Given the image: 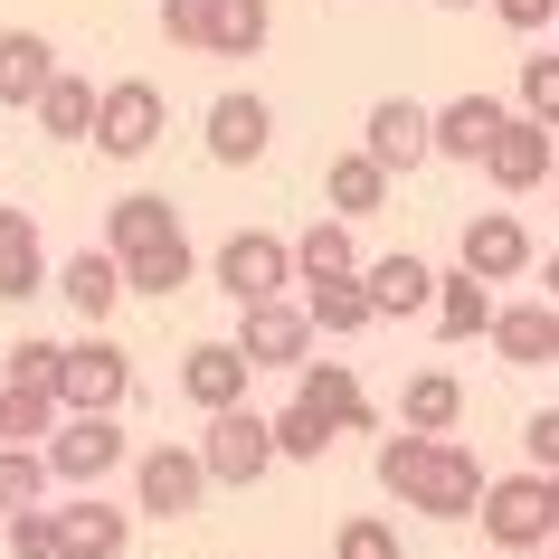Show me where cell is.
I'll return each instance as SVG.
<instances>
[{
  "label": "cell",
  "instance_id": "obj_24",
  "mask_svg": "<svg viewBox=\"0 0 559 559\" xmlns=\"http://www.w3.org/2000/svg\"><path fill=\"white\" fill-rule=\"evenodd\" d=\"M304 313H313V332L352 342L380 323V295H370V275H323V285H304Z\"/></svg>",
  "mask_w": 559,
  "mask_h": 559
},
{
  "label": "cell",
  "instance_id": "obj_32",
  "mask_svg": "<svg viewBox=\"0 0 559 559\" xmlns=\"http://www.w3.org/2000/svg\"><path fill=\"white\" fill-rule=\"evenodd\" d=\"M190 275H200L190 237H171V247H143V257H123V285H133V295H162V304H171Z\"/></svg>",
  "mask_w": 559,
  "mask_h": 559
},
{
  "label": "cell",
  "instance_id": "obj_19",
  "mask_svg": "<svg viewBox=\"0 0 559 559\" xmlns=\"http://www.w3.org/2000/svg\"><path fill=\"white\" fill-rule=\"evenodd\" d=\"M389 190H399V171H389L370 143L342 152V162H323V200H332V218H370V209H389Z\"/></svg>",
  "mask_w": 559,
  "mask_h": 559
},
{
  "label": "cell",
  "instance_id": "obj_5",
  "mask_svg": "<svg viewBox=\"0 0 559 559\" xmlns=\"http://www.w3.org/2000/svg\"><path fill=\"white\" fill-rule=\"evenodd\" d=\"M48 465H58V484H105L115 465H133L123 408H67V427L48 437Z\"/></svg>",
  "mask_w": 559,
  "mask_h": 559
},
{
  "label": "cell",
  "instance_id": "obj_44",
  "mask_svg": "<svg viewBox=\"0 0 559 559\" xmlns=\"http://www.w3.org/2000/svg\"><path fill=\"white\" fill-rule=\"evenodd\" d=\"M437 10H474V0H437Z\"/></svg>",
  "mask_w": 559,
  "mask_h": 559
},
{
  "label": "cell",
  "instance_id": "obj_6",
  "mask_svg": "<svg viewBox=\"0 0 559 559\" xmlns=\"http://www.w3.org/2000/svg\"><path fill=\"white\" fill-rule=\"evenodd\" d=\"M200 455H209V474H218V484H237V493H247V484H265V465H285V445H275V417H257L247 399L209 417Z\"/></svg>",
  "mask_w": 559,
  "mask_h": 559
},
{
  "label": "cell",
  "instance_id": "obj_25",
  "mask_svg": "<svg viewBox=\"0 0 559 559\" xmlns=\"http://www.w3.org/2000/svg\"><path fill=\"white\" fill-rule=\"evenodd\" d=\"M550 332H559V304L550 295H540V304H502V313H493L502 370H540V360H550Z\"/></svg>",
  "mask_w": 559,
  "mask_h": 559
},
{
  "label": "cell",
  "instance_id": "obj_34",
  "mask_svg": "<svg viewBox=\"0 0 559 559\" xmlns=\"http://www.w3.org/2000/svg\"><path fill=\"white\" fill-rule=\"evenodd\" d=\"M332 437H342V427H332V417L313 408V399H295V408L275 417V445H285V465H323V455H332Z\"/></svg>",
  "mask_w": 559,
  "mask_h": 559
},
{
  "label": "cell",
  "instance_id": "obj_9",
  "mask_svg": "<svg viewBox=\"0 0 559 559\" xmlns=\"http://www.w3.org/2000/svg\"><path fill=\"white\" fill-rule=\"evenodd\" d=\"M200 143H209L218 171H247V162H265V143H275V105L247 95V86H228V95L200 115Z\"/></svg>",
  "mask_w": 559,
  "mask_h": 559
},
{
  "label": "cell",
  "instance_id": "obj_28",
  "mask_svg": "<svg viewBox=\"0 0 559 559\" xmlns=\"http://www.w3.org/2000/svg\"><path fill=\"white\" fill-rule=\"evenodd\" d=\"M67 427V399L58 389H29V380H0V445H38Z\"/></svg>",
  "mask_w": 559,
  "mask_h": 559
},
{
  "label": "cell",
  "instance_id": "obj_10",
  "mask_svg": "<svg viewBox=\"0 0 559 559\" xmlns=\"http://www.w3.org/2000/svg\"><path fill=\"white\" fill-rule=\"evenodd\" d=\"M237 352L257 360V370H304L313 360V313L304 304H237Z\"/></svg>",
  "mask_w": 559,
  "mask_h": 559
},
{
  "label": "cell",
  "instance_id": "obj_1",
  "mask_svg": "<svg viewBox=\"0 0 559 559\" xmlns=\"http://www.w3.org/2000/svg\"><path fill=\"white\" fill-rule=\"evenodd\" d=\"M380 493H399L408 512H427V522H474L484 512V493H493V474L474 465V445L455 437H417V427H399V437H380Z\"/></svg>",
  "mask_w": 559,
  "mask_h": 559
},
{
  "label": "cell",
  "instance_id": "obj_12",
  "mask_svg": "<svg viewBox=\"0 0 559 559\" xmlns=\"http://www.w3.org/2000/svg\"><path fill=\"white\" fill-rule=\"evenodd\" d=\"M360 143L380 152L389 171H417V162H437V105H417V95H380L370 123H360Z\"/></svg>",
  "mask_w": 559,
  "mask_h": 559
},
{
  "label": "cell",
  "instance_id": "obj_42",
  "mask_svg": "<svg viewBox=\"0 0 559 559\" xmlns=\"http://www.w3.org/2000/svg\"><path fill=\"white\" fill-rule=\"evenodd\" d=\"M540 285H550V304H559V247H550V265H540Z\"/></svg>",
  "mask_w": 559,
  "mask_h": 559
},
{
  "label": "cell",
  "instance_id": "obj_38",
  "mask_svg": "<svg viewBox=\"0 0 559 559\" xmlns=\"http://www.w3.org/2000/svg\"><path fill=\"white\" fill-rule=\"evenodd\" d=\"M522 115L559 133V58H550V48H540V58H522Z\"/></svg>",
  "mask_w": 559,
  "mask_h": 559
},
{
  "label": "cell",
  "instance_id": "obj_3",
  "mask_svg": "<svg viewBox=\"0 0 559 559\" xmlns=\"http://www.w3.org/2000/svg\"><path fill=\"white\" fill-rule=\"evenodd\" d=\"M484 540L493 550H550L559 540V512H550V474L531 465V474H493V493H484Z\"/></svg>",
  "mask_w": 559,
  "mask_h": 559
},
{
  "label": "cell",
  "instance_id": "obj_29",
  "mask_svg": "<svg viewBox=\"0 0 559 559\" xmlns=\"http://www.w3.org/2000/svg\"><path fill=\"white\" fill-rule=\"evenodd\" d=\"M455 417H465L455 370H417V380L399 389V427H417V437H455Z\"/></svg>",
  "mask_w": 559,
  "mask_h": 559
},
{
  "label": "cell",
  "instance_id": "obj_40",
  "mask_svg": "<svg viewBox=\"0 0 559 559\" xmlns=\"http://www.w3.org/2000/svg\"><path fill=\"white\" fill-rule=\"evenodd\" d=\"M522 445H531V465H540V474H559V408H540V417H531V427H522Z\"/></svg>",
  "mask_w": 559,
  "mask_h": 559
},
{
  "label": "cell",
  "instance_id": "obj_43",
  "mask_svg": "<svg viewBox=\"0 0 559 559\" xmlns=\"http://www.w3.org/2000/svg\"><path fill=\"white\" fill-rule=\"evenodd\" d=\"M502 559H559V550H502Z\"/></svg>",
  "mask_w": 559,
  "mask_h": 559
},
{
  "label": "cell",
  "instance_id": "obj_41",
  "mask_svg": "<svg viewBox=\"0 0 559 559\" xmlns=\"http://www.w3.org/2000/svg\"><path fill=\"white\" fill-rule=\"evenodd\" d=\"M493 20H502V29H550V20H559V0H493Z\"/></svg>",
  "mask_w": 559,
  "mask_h": 559
},
{
  "label": "cell",
  "instance_id": "obj_15",
  "mask_svg": "<svg viewBox=\"0 0 559 559\" xmlns=\"http://www.w3.org/2000/svg\"><path fill=\"white\" fill-rule=\"evenodd\" d=\"M29 295H58V275H48L38 218L29 209H0V304H29Z\"/></svg>",
  "mask_w": 559,
  "mask_h": 559
},
{
  "label": "cell",
  "instance_id": "obj_17",
  "mask_svg": "<svg viewBox=\"0 0 559 559\" xmlns=\"http://www.w3.org/2000/svg\"><path fill=\"white\" fill-rule=\"evenodd\" d=\"M295 399H313L342 437H370V427H380V417H370V389L352 380V360H304V370H295Z\"/></svg>",
  "mask_w": 559,
  "mask_h": 559
},
{
  "label": "cell",
  "instance_id": "obj_7",
  "mask_svg": "<svg viewBox=\"0 0 559 559\" xmlns=\"http://www.w3.org/2000/svg\"><path fill=\"white\" fill-rule=\"evenodd\" d=\"M162 123H171L162 86H152V76H115L105 105H95V152H105V162H143V152L162 143Z\"/></svg>",
  "mask_w": 559,
  "mask_h": 559
},
{
  "label": "cell",
  "instance_id": "obj_39",
  "mask_svg": "<svg viewBox=\"0 0 559 559\" xmlns=\"http://www.w3.org/2000/svg\"><path fill=\"white\" fill-rule=\"evenodd\" d=\"M162 38H171V48H200V58H209V0H162Z\"/></svg>",
  "mask_w": 559,
  "mask_h": 559
},
{
  "label": "cell",
  "instance_id": "obj_21",
  "mask_svg": "<svg viewBox=\"0 0 559 559\" xmlns=\"http://www.w3.org/2000/svg\"><path fill=\"white\" fill-rule=\"evenodd\" d=\"M58 295L76 304L86 323H105V313H115V304L133 295V285H123V257H115V247H76V257L58 265Z\"/></svg>",
  "mask_w": 559,
  "mask_h": 559
},
{
  "label": "cell",
  "instance_id": "obj_47",
  "mask_svg": "<svg viewBox=\"0 0 559 559\" xmlns=\"http://www.w3.org/2000/svg\"><path fill=\"white\" fill-rule=\"evenodd\" d=\"M550 190H559V162H550Z\"/></svg>",
  "mask_w": 559,
  "mask_h": 559
},
{
  "label": "cell",
  "instance_id": "obj_37",
  "mask_svg": "<svg viewBox=\"0 0 559 559\" xmlns=\"http://www.w3.org/2000/svg\"><path fill=\"white\" fill-rule=\"evenodd\" d=\"M332 559H399V522H380V512H352V522L332 531Z\"/></svg>",
  "mask_w": 559,
  "mask_h": 559
},
{
  "label": "cell",
  "instance_id": "obj_35",
  "mask_svg": "<svg viewBox=\"0 0 559 559\" xmlns=\"http://www.w3.org/2000/svg\"><path fill=\"white\" fill-rule=\"evenodd\" d=\"M0 540H10V559H67V522L48 512V502H29V512H0Z\"/></svg>",
  "mask_w": 559,
  "mask_h": 559
},
{
  "label": "cell",
  "instance_id": "obj_11",
  "mask_svg": "<svg viewBox=\"0 0 559 559\" xmlns=\"http://www.w3.org/2000/svg\"><path fill=\"white\" fill-rule=\"evenodd\" d=\"M455 257H465L484 285H512V275H531V265H540V247H531V228L512 218V209H474L465 237H455Z\"/></svg>",
  "mask_w": 559,
  "mask_h": 559
},
{
  "label": "cell",
  "instance_id": "obj_23",
  "mask_svg": "<svg viewBox=\"0 0 559 559\" xmlns=\"http://www.w3.org/2000/svg\"><path fill=\"white\" fill-rule=\"evenodd\" d=\"M58 522H67V559H123V540H133V512H115L95 484L76 502H58Z\"/></svg>",
  "mask_w": 559,
  "mask_h": 559
},
{
  "label": "cell",
  "instance_id": "obj_16",
  "mask_svg": "<svg viewBox=\"0 0 559 559\" xmlns=\"http://www.w3.org/2000/svg\"><path fill=\"white\" fill-rule=\"evenodd\" d=\"M512 115L522 105H502V95H455V105H437V162H484Z\"/></svg>",
  "mask_w": 559,
  "mask_h": 559
},
{
  "label": "cell",
  "instance_id": "obj_33",
  "mask_svg": "<svg viewBox=\"0 0 559 559\" xmlns=\"http://www.w3.org/2000/svg\"><path fill=\"white\" fill-rule=\"evenodd\" d=\"M48 484H58L48 445H0V512H29V502H48Z\"/></svg>",
  "mask_w": 559,
  "mask_h": 559
},
{
  "label": "cell",
  "instance_id": "obj_36",
  "mask_svg": "<svg viewBox=\"0 0 559 559\" xmlns=\"http://www.w3.org/2000/svg\"><path fill=\"white\" fill-rule=\"evenodd\" d=\"M10 380L67 389V342H48V332H20V342H10Z\"/></svg>",
  "mask_w": 559,
  "mask_h": 559
},
{
  "label": "cell",
  "instance_id": "obj_8",
  "mask_svg": "<svg viewBox=\"0 0 559 559\" xmlns=\"http://www.w3.org/2000/svg\"><path fill=\"white\" fill-rule=\"evenodd\" d=\"M67 408H123L133 399V352L105 323H86V342H67Z\"/></svg>",
  "mask_w": 559,
  "mask_h": 559
},
{
  "label": "cell",
  "instance_id": "obj_20",
  "mask_svg": "<svg viewBox=\"0 0 559 559\" xmlns=\"http://www.w3.org/2000/svg\"><path fill=\"white\" fill-rule=\"evenodd\" d=\"M48 86H58V48H48L38 29H0V115L38 105Z\"/></svg>",
  "mask_w": 559,
  "mask_h": 559
},
{
  "label": "cell",
  "instance_id": "obj_14",
  "mask_svg": "<svg viewBox=\"0 0 559 559\" xmlns=\"http://www.w3.org/2000/svg\"><path fill=\"white\" fill-rule=\"evenodd\" d=\"M550 162H559V133H550V123H531V115H512L493 133V152H484V180H493V190H540Z\"/></svg>",
  "mask_w": 559,
  "mask_h": 559
},
{
  "label": "cell",
  "instance_id": "obj_31",
  "mask_svg": "<svg viewBox=\"0 0 559 559\" xmlns=\"http://www.w3.org/2000/svg\"><path fill=\"white\" fill-rule=\"evenodd\" d=\"M265 29H275L265 0H209V58H257Z\"/></svg>",
  "mask_w": 559,
  "mask_h": 559
},
{
  "label": "cell",
  "instance_id": "obj_13",
  "mask_svg": "<svg viewBox=\"0 0 559 559\" xmlns=\"http://www.w3.org/2000/svg\"><path fill=\"white\" fill-rule=\"evenodd\" d=\"M247 380H257V360L237 352V342H190V352H180V399H190L200 417L237 408V399H247Z\"/></svg>",
  "mask_w": 559,
  "mask_h": 559
},
{
  "label": "cell",
  "instance_id": "obj_18",
  "mask_svg": "<svg viewBox=\"0 0 559 559\" xmlns=\"http://www.w3.org/2000/svg\"><path fill=\"white\" fill-rule=\"evenodd\" d=\"M493 285H484V275H474V265H455V275H437V313H427V323H437V342H493Z\"/></svg>",
  "mask_w": 559,
  "mask_h": 559
},
{
  "label": "cell",
  "instance_id": "obj_46",
  "mask_svg": "<svg viewBox=\"0 0 559 559\" xmlns=\"http://www.w3.org/2000/svg\"><path fill=\"white\" fill-rule=\"evenodd\" d=\"M550 360H559V332H550Z\"/></svg>",
  "mask_w": 559,
  "mask_h": 559
},
{
  "label": "cell",
  "instance_id": "obj_4",
  "mask_svg": "<svg viewBox=\"0 0 559 559\" xmlns=\"http://www.w3.org/2000/svg\"><path fill=\"white\" fill-rule=\"evenodd\" d=\"M209 455L200 445H152V455H133V512H152V522H190L209 502Z\"/></svg>",
  "mask_w": 559,
  "mask_h": 559
},
{
  "label": "cell",
  "instance_id": "obj_27",
  "mask_svg": "<svg viewBox=\"0 0 559 559\" xmlns=\"http://www.w3.org/2000/svg\"><path fill=\"white\" fill-rule=\"evenodd\" d=\"M370 275V295H380V313H437V265L427 257H380V265H360Z\"/></svg>",
  "mask_w": 559,
  "mask_h": 559
},
{
  "label": "cell",
  "instance_id": "obj_2",
  "mask_svg": "<svg viewBox=\"0 0 559 559\" xmlns=\"http://www.w3.org/2000/svg\"><path fill=\"white\" fill-rule=\"evenodd\" d=\"M209 275H218L228 304H275L285 285H304L295 275V237H275V228H237L228 247L209 257Z\"/></svg>",
  "mask_w": 559,
  "mask_h": 559
},
{
  "label": "cell",
  "instance_id": "obj_45",
  "mask_svg": "<svg viewBox=\"0 0 559 559\" xmlns=\"http://www.w3.org/2000/svg\"><path fill=\"white\" fill-rule=\"evenodd\" d=\"M550 512H559V474H550Z\"/></svg>",
  "mask_w": 559,
  "mask_h": 559
},
{
  "label": "cell",
  "instance_id": "obj_22",
  "mask_svg": "<svg viewBox=\"0 0 559 559\" xmlns=\"http://www.w3.org/2000/svg\"><path fill=\"white\" fill-rule=\"evenodd\" d=\"M180 237V209L162 200V190H123L115 209H105V247L115 257H143V247H171Z\"/></svg>",
  "mask_w": 559,
  "mask_h": 559
},
{
  "label": "cell",
  "instance_id": "obj_26",
  "mask_svg": "<svg viewBox=\"0 0 559 559\" xmlns=\"http://www.w3.org/2000/svg\"><path fill=\"white\" fill-rule=\"evenodd\" d=\"M95 105H105V86H86V76H67V67H58V86L38 95L29 115H38L48 143H95Z\"/></svg>",
  "mask_w": 559,
  "mask_h": 559
},
{
  "label": "cell",
  "instance_id": "obj_30",
  "mask_svg": "<svg viewBox=\"0 0 559 559\" xmlns=\"http://www.w3.org/2000/svg\"><path fill=\"white\" fill-rule=\"evenodd\" d=\"M295 275H304V285H323V275H360L352 218H313V228L295 237Z\"/></svg>",
  "mask_w": 559,
  "mask_h": 559
}]
</instances>
